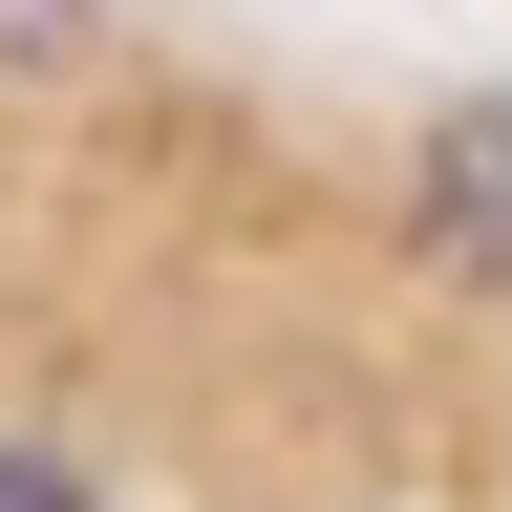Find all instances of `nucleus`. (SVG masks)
Instances as JSON below:
<instances>
[{
    "label": "nucleus",
    "mask_w": 512,
    "mask_h": 512,
    "mask_svg": "<svg viewBox=\"0 0 512 512\" xmlns=\"http://www.w3.org/2000/svg\"><path fill=\"white\" fill-rule=\"evenodd\" d=\"M406 214H427V278L512 299V107H427V171H406Z\"/></svg>",
    "instance_id": "f257e3e1"
},
{
    "label": "nucleus",
    "mask_w": 512,
    "mask_h": 512,
    "mask_svg": "<svg viewBox=\"0 0 512 512\" xmlns=\"http://www.w3.org/2000/svg\"><path fill=\"white\" fill-rule=\"evenodd\" d=\"M0 512H86V470L64 448H0Z\"/></svg>",
    "instance_id": "f03ea898"
}]
</instances>
